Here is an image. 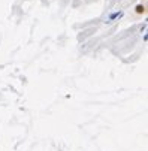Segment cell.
I'll use <instances>...</instances> for the list:
<instances>
[{
	"mask_svg": "<svg viewBox=\"0 0 148 151\" xmlns=\"http://www.w3.org/2000/svg\"><path fill=\"white\" fill-rule=\"evenodd\" d=\"M136 11H138V12H144V11H145V8H144V6H138V9H136Z\"/></svg>",
	"mask_w": 148,
	"mask_h": 151,
	"instance_id": "1",
	"label": "cell"
}]
</instances>
